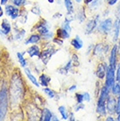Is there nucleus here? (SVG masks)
Segmentation results:
<instances>
[{
    "label": "nucleus",
    "mask_w": 120,
    "mask_h": 121,
    "mask_svg": "<svg viewBox=\"0 0 120 121\" xmlns=\"http://www.w3.org/2000/svg\"><path fill=\"white\" fill-rule=\"evenodd\" d=\"M10 101L11 105L17 106L19 105L24 99L25 88L23 80L18 74H14L12 77L9 89Z\"/></svg>",
    "instance_id": "f257e3e1"
},
{
    "label": "nucleus",
    "mask_w": 120,
    "mask_h": 121,
    "mask_svg": "<svg viewBox=\"0 0 120 121\" xmlns=\"http://www.w3.org/2000/svg\"><path fill=\"white\" fill-rule=\"evenodd\" d=\"M110 97V89L104 85L100 90V93L96 104V112L100 116H105L107 113L106 111V101Z\"/></svg>",
    "instance_id": "f03ea898"
},
{
    "label": "nucleus",
    "mask_w": 120,
    "mask_h": 121,
    "mask_svg": "<svg viewBox=\"0 0 120 121\" xmlns=\"http://www.w3.org/2000/svg\"><path fill=\"white\" fill-rule=\"evenodd\" d=\"M8 112V91L6 88L0 91V120H4Z\"/></svg>",
    "instance_id": "7ed1b4c3"
},
{
    "label": "nucleus",
    "mask_w": 120,
    "mask_h": 121,
    "mask_svg": "<svg viewBox=\"0 0 120 121\" xmlns=\"http://www.w3.org/2000/svg\"><path fill=\"white\" fill-rule=\"evenodd\" d=\"M98 22H99V15H96L94 18L90 19L84 26V34H86V35L91 34L95 31V29L97 27Z\"/></svg>",
    "instance_id": "20e7f679"
},
{
    "label": "nucleus",
    "mask_w": 120,
    "mask_h": 121,
    "mask_svg": "<svg viewBox=\"0 0 120 121\" xmlns=\"http://www.w3.org/2000/svg\"><path fill=\"white\" fill-rule=\"evenodd\" d=\"M112 27H113V21L111 18H105L104 20H103L100 23L99 26H97L98 31L102 34H105V35L109 34L110 32H111Z\"/></svg>",
    "instance_id": "39448f33"
},
{
    "label": "nucleus",
    "mask_w": 120,
    "mask_h": 121,
    "mask_svg": "<svg viewBox=\"0 0 120 121\" xmlns=\"http://www.w3.org/2000/svg\"><path fill=\"white\" fill-rule=\"evenodd\" d=\"M56 52V50L54 48H46L40 52V55H39V58L41 61L43 62V64H47L49 62V60H51L52 56L54 55V53Z\"/></svg>",
    "instance_id": "423d86ee"
},
{
    "label": "nucleus",
    "mask_w": 120,
    "mask_h": 121,
    "mask_svg": "<svg viewBox=\"0 0 120 121\" xmlns=\"http://www.w3.org/2000/svg\"><path fill=\"white\" fill-rule=\"evenodd\" d=\"M34 30H36L40 36H43L49 32V24L46 19H41L38 24L35 25L34 28H33V31Z\"/></svg>",
    "instance_id": "0eeeda50"
},
{
    "label": "nucleus",
    "mask_w": 120,
    "mask_h": 121,
    "mask_svg": "<svg viewBox=\"0 0 120 121\" xmlns=\"http://www.w3.org/2000/svg\"><path fill=\"white\" fill-rule=\"evenodd\" d=\"M109 45H106L105 43H98L94 47L93 55L96 57H101L103 55H106L108 52Z\"/></svg>",
    "instance_id": "6e6552de"
},
{
    "label": "nucleus",
    "mask_w": 120,
    "mask_h": 121,
    "mask_svg": "<svg viewBox=\"0 0 120 121\" xmlns=\"http://www.w3.org/2000/svg\"><path fill=\"white\" fill-rule=\"evenodd\" d=\"M115 84V69H111V67H107L106 71V79H105V85L109 89H111V87Z\"/></svg>",
    "instance_id": "1a4fd4ad"
},
{
    "label": "nucleus",
    "mask_w": 120,
    "mask_h": 121,
    "mask_svg": "<svg viewBox=\"0 0 120 121\" xmlns=\"http://www.w3.org/2000/svg\"><path fill=\"white\" fill-rule=\"evenodd\" d=\"M117 49H118V46L114 45L112 47V48L110 53V59H109V66L111 69L116 70L117 69Z\"/></svg>",
    "instance_id": "9d476101"
},
{
    "label": "nucleus",
    "mask_w": 120,
    "mask_h": 121,
    "mask_svg": "<svg viewBox=\"0 0 120 121\" xmlns=\"http://www.w3.org/2000/svg\"><path fill=\"white\" fill-rule=\"evenodd\" d=\"M39 109L36 105L34 104H30L29 106V111H28V118L30 120H38L39 119L40 120V118H41L42 115V111H38V112H35V111Z\"/></svg>",
    "instance_id": "9b49d317"
},
{
    "label": "nucleus",
    "mask_w": 120,
    "mask_h": 121,
    "mask_svg": "<svg viewBox=\"0 0 120 121\" xmlns=\"http://www.w3.org/2000/svg\"><path fill=\"white\" fill-rule=\"evenodd\" d=\"M116 108H117V99L114 97H110L106 101V111L107 113L110 115H113L116 112Z\"/></svg>",
    "instance_id": "f8f14e48"
},
{
    "label": "nucleus",
    "mask_w": 120,
    "mask_h": 121,
    "mask_svg": "<svg viewBox=\"0 0 120 121\" xmlns=\"http://www.w3.org/2000/svg\"><path fill=\"white\" fill-rule=\"evenodd\" d=\"M5 13L7 16H9L10 18L15 20L16 18L19 16V10L18 8L15 7L13 5H11V4H7L5 6Z\"/></svg>",
    "instance_id": "ddd939ff"
},
{
    "label": "nucleus",
    "mask_w": 120,
    "mask_h": 121,
    "mask_svg": "<svg viewBox=\"0 0 120 121\" xmlns=\"http://www.w3.org/2000/svg\"><path fill=\"white\" fill-rule=\"evenodd\" d=\"M107 67H108L107 64H104V63H103V62H100V63L97 65L96 70V76L97 78L100 79V80L104 79V77L106 76Z\"/></svg>",
    "instance_id": "4468645a"
},
{
    "label": "nucleus",
    "mask_w": 120,
    "mask_h": 121,
    "mask_svg": "<svg viewBox=\"0 0 120 121\" xmlns=\"http://www.w3.org/2000/svg\"><path fill=\"white\" fill-rule=\"evenodd\" d=\"M111 31H112V41L117 42L120 36V21L118 18H117L114 21Z\"/></svg>",
    "instance_id": "2eb2a0df"
},
{
    "label": "nucleus",
    "mask_w": 120,
    "mask_h": 121,
    "mask_svg": "<svg viewBox=\"0 0 120 121\" xmlns=\"http://www.w3.org/2000/svg\"><path fill=\"white\" fill-rule=\"evenodd\" d=\"M26 53L29 55L30 57H39V55H40V49L38 46L36 45H33L29 47L26 50Z\"/></svg>",
    "instance_id": "dca6fc26"
},
{
    "label": "nucleus",
    "mask_w": 120,
    "mask_h": 121,
    "mask_svg": "<svg viewBox=\"0 0 120 121\" xmlns=\"http://www.w3.org/2000/svg\"><path fill=\"white\" fill-rule=\"evenodd\" d=\"M70 44H71V46H72L75 50H80L83 47V42H82V40H81V38L78 35H76L74 39H71Z\"/></svg>",
    "instance_id": "f3484780"
},
{
    "label": "nucleus",
    "mask_w": 120,
    "mask_h": 121,
    "mask_svg": "<svg viewBox=\"0 0 120 121\" xmlns=\"http://www.w3.org/2000/svg\"><path fill=\"white\" fill-rule=\"evenodd\" d=\"M1 29H2V32H3L4 35H8L12 30V26H11V23H10L6 18L3 19L2 21V24H1Z\"/></svg>",
    "instance_id": "a211bd4d"
},
{
    "label": "nucleus",
    "mask_w": 120,
    "mask_h": 121,
    "mask_svg": "<svg viewBox=\"0 0 120 121\" xmlns=\"http://www.w3.org/2000/svg\"><path fill=\"white\" fill-rule=\"evenodd\" d=\"M39 85H41L42 87H47L49 85V82H51V77L48 76L47 75H46V74H41L39 76Z\"/></svg>",
    "instance_id": "6ab92c4d"
},
{
    "label": "nucleus",
    "mask_w": 120,
    "mask_h": 121,
    "mask_svg": "<svg viewBox=\"0 0 120 121\" xmlns=\"http://www.w3.org/2000/svg\"><path fill=\"white\" fill-rule=\"evenodd\" d=\"M55 34H56V36L60 38V39H69V36H70V33L68 32L67 30H65L63 27H59L56 30L55 32Z\"/></svg>",
    "instance_id": "aec40b11"
},
{
    "label": "nucleus",
    "mask_w": 120,
    "mask_h": 121,
    "mask_svg": "<svg viewBox=\"0 0 120 121\" xmlns=\"http://www.w3.org/2000/svg\"><path fill=\"white\" fill-rule=\"evenodd\" d=\"M53 113L49 109L47 108H44L42 110V115L41 118H40V120L43 121H50L52 120V118H53Z\"/></svg>",
    "instance_id": "412c9836"
},
{
    "label": "nucleus",
    "mask_w": 120,
    "mask_h": 121,
    "mask_svg": "<svg viewBox=\"0 0 120 121\" xmlns=\"http://www.w3.org/2000/svg\"><path fill=\"white\" fill-rule=\"evenodd\" d=\"M25 73H26V75L27 78L29 79L31 82H32V83H33V85H35L36 87H39V82H38V80L36 79V77H35V76H33V74L31 73V70L29 69L26 68V69H25Z\"/></svg>",
    "instance_id": "4be33fe9"
},
{
    "label": "nucleus",
    "mask_w": 120,
    "mask_h": 121,
    "mask_svg": "<svg viewBox=\"0 0 120 121\" xmlns=\"http://www.w3.org/2000/svg\"><path fill=\"white\" fill-rule=\"evenodd\" d=\"M40 39H41V36H40L39 34L34 33V34H32V35L26 39V41L25 42V44H26V45H28V44H36V43L39 42Z\"/></svg>",
    "instance_id": "5701e85b"
},
{
    "label": "nucleus",
    "mask_w": 120,
    "mask_h": 121,
    "mask_svg": "<svg viewBox=\"0 0 120 121\" xmlns=\"http://www.w3.org/2000/svg\"><path fill=\"white\" fill-rule=\"evenodd\" d=\"M76 18L79 21V23H83L86 19V14H85V9L83 7H81L78 10L77 14H76Z\"/></svg>",
    "instance_id": "b1692460"
},
{
    "label": "nucleus",
    "mask_w": 120,
    "mask_h": 121,
    "mask_svg": "<svg viewBox=\"0 0 120 121\" xmlns=\"http://www.w3.org/2000/svg\"><path fill=\"white\" fill-rule=\"evenodd\" d=\"M102 2H103V0H92V2H90V3L88 4V7H89V9H90V10H96L101 6Z\"/></svg>",
    "instance_id": "393cba45"
},
{
    "label": "nucleus",
    "mask_w": 120,
    "mask_h": 121,
    "mask_svg": "<svg viewBox=\"0 0 120 121\" xmlns=\"http://www.w3.org/2000/svg\"><path fill=\"white\" fill-rule=\"evenodd\" d=\"M64 4L66 6V9L68 13H74V4L72 0H63Z\"/></svg>",
    "instance_id": "a878e982"
},
{
    "label": "nucleus",
    "mask_w": 120,
    "mask_h": 121,
    "mask_svg": "<svg viewBox=\"0 0 120 121\" xmlns=\"http://www.w3.org/2000/svg\"><path fill=\"white\" fill-rule=\"evenodd\" d=\"M25 33H26L25 30L16 28V29H14V38H15V39H21L25 36Z\"/></svg>",
    "instance_id": "bb28decb"
},
{
    "label": "nucleus",
    "mask_w": 120,
    "mask_h": 121,
    "mask_svg": "<svg viewBox=\"0 0 120 121\" xmlns=\"http://www.w3.org/2000/svg\"><path fill=\"white\" fill-rule=\"evenodd\" d=\"M111 93L114 96H118L120 94V82H115V84L111 87Z\"/></svg>",
    "instance_id": "cd10ccee"
},
{
    "label": "nucleus",
    "mask_w": 120,
    "mask_h": 121,
    "mask_svg": "<svg viewBox=\"0 0 120 121\" xmlns=\"http://www.w3.org/2000/svg\"><path fill=\"white\" fill-rule=\"evenodd\" d=\"M58 111H59V112H60V115H61V118H62V119H64V120L68 119V112H67V109H66V107H65V106H64V105L59 106Z\"/></svg>",
    "instance_id": "c85d7f7f"
},
{
    "label": "nucleus",
    "mask_w": 120,
    "mask_h": 121,
    "mask_svg": "<svg viewBox=\"0 0 120 121\" xmlns=\"http://www.w3.org/2000/svg\"><path fill=\"white\" fill-rule=\"evenodd\" d=\"M17 57H18V61H19V63H20V65L23 68H25V67L27 65V62H26V60L24 58V55H23V54H21V53H19V52H18L17 53Z\"/></svg>",
    "instance_id": "c756f323"
},
{
    "label": "nucleus",
    "mask_w": 120,
    "mask_h": 121,
    "mask_svg": "<svg viewBox=\"0 0 120 121\" xmlns=\"http://www.w3.org/2000/svg\"><path fill=\"white\" fill-rule=\"evenodd\" d=\"M42 91H44V93H45L49 98H54V97H55V92H54L53 90H51V89L47 88V87H45Z\"/></svg>",
    "instance_id": "7c9ffc66"
},
{
    "label": "nucleus",
    "mask_w": 120,
    "mask_h": 121,
    "mask_svg": "<svg viewBox=\"0 0 120 121\" xmlns=\"http://www.w3.org/2000/svg\"><path fill=\"white\" fill-rule=\"evenodd\" d=\"M61 27H63L65 30L68 31L69 33H71V31H72V28H71V26H70V21L68 20V19H65V20L62 22V24H61Z\"/></svg>",
    "instance_id": "2f4dec72"
},
{
    "label": "nucleus",
    "mask_w": 120,
    "mask_h": 121,
    "mask_svg": "<svg viewBox=\"0 0 120 121\" xmlns=\"http://www.w3.org/2000/svg\"><path fill=\"white\" fill-rule=\"evenodd\" d=\"M84 109H85V105H84L82 103H77L75 105V107H74V110H75V112H80L81 110H84Z\"/></svg>",
    "instance_id": "473e14b6"
},
{
    "label": "nucleus",
    "mask_w": 120,
    "mask_h": 121,
    "mask_svg": "<svg viewBox=\"0 0 120 121\" xmlns=\"http://www.w3.org/2000/svg\"><path fill=\"white\" fill-rule=\"evenodd\" d=\"M75 99H76V102H77V103H83V101H84L83 93L75 94Z\"/></svg>",
    "instance_id": "72a5a7b5"
},
{
    "label": "nucleus",
    "mask_w": 120,
    "mask_h": 121,
    "mask_svg": "<svg viewBox=\"0 0 120 121\" xmlns=\"http://www.w3.org/2000/svg\"><path fill=\"white\" fill-rule=\"evenodd\" d=\"M72 62H73V65L74 66H75V67H77V66H79V59H78V56L76 55H73V57H72Z\"/></svg>",
    "instance_id": "f704fd0d"
},
{
    "label": "nucleus",
    "mask_w": 120,
    "mask_h": 121,
    "mask_svg": "<svg viewBox=\"0 0 120 121\" xmlns=\"http://www.w3.org/2000/svg\"><path fill=\"white\" fill-rule=\"evenodd\" d=\"M117 70V74H116V80L117 82H120V62L117 65V68L116 69Z\"/></svg>",
    "instance_id": "c9c22d12"
},
{
    "label": "nucleus",
    "mask_w": 120,
    "mask_h": 121,
    "mask_svg": "<svg viewBox=\"0 0 120 121\" xmlns=\"http://www.w3.org/2000/svg\"><path fill=\"white\" fill-rule=\"evenodd\" d=\"M116 113H120V94L118 95V97L117 99V108H116Z\"/></svg>",
    "instance_id": "e433bc0d"
},
{
    "label": "nucleus",
    "mask_w": 120,
    "mask_h": 121,
    "mask_svg": "<svg viewBox=\"0 0 120 121\" xmlns=\"http://www.w3.org/2000/svg\"><path fill=\"white\" fill-rule=\"evenodd\" d=\"M83 97H84V101H85V102H90L91 97H90V94L89 93V92H84Z\"/></svg>",
    "instance_id": "4c0bfd02"
},
{
    "label": "nucleus",
    "mask_w": 120,
    "mask_h": 121,
    "mask_svg": "<svg viewBox=\"0 0 120 121\" xmlns=\"http://www.w3.org/2000/svg\"><path fill=\"white\" fill-rule=\"evenodd\" d=\"M53 42L55 43V44H58V45H62L63 44V39H60V38H54L53 39Z\"/></svg>",
    "instance_id": "58836bf2"
},
{
    "label": "nucleus",
    "mask_w": 120,
    "mask_h": 121,
    "mask_svg": "<svg viewBox=\"0 0 120 121\" xmlns=\"http://www.w3.org/2000/svg\"><path fill=\"white\" fill-rule=\"evenodd\" d=\"M31 12H33V13H34V14H40V9H39V6H34L33 9L31 10Z\"/></svg>",
    "instance_id": "ea45409f"
},
{
    "label": "nucleus",
    "mask_w": 120,
    "mask_h": 121,
    "mask_svg": "<svg viewBox=\"0 0 120 121\" xmlns=\"http://www.w3.org/2000/svg\"><path fill=\"white\" fill-rule=\"evenodd\" d=\"M25 0H12V3L14 4L16 6H20L24 4Z\"/></svg>",
    "instance_id": "a19ab883"
},
{
    "label": "nucleus",
    "mask_w": 120,
    "mask_h": 121,
    "mask_svg": "<svg viewBox=\"0 0 120 121\" xmlns=\"http://www.w3.org/2000/svg\"><path fill=\"white\" fill-rule=\"evenodd\" d=\"M106 1H107V4H108L110 6L115 5V4L118 2V0H106Z\"/></svg>",
    "instance_id": "79ce46f5"
},
{
    "label": "nucleus",
    "mask_w": 120,
    "mask_h": 121,
    "mask_svg": "<svg viewBox=\"0 0 120 121\" xmlns=\"http://www.w3.org/2000/svg\"><path fill=\"white\" fill-rule=\"evenodd\" d=\"M76 85H72V86H70L69 89H68V91L69 92H73V91H75V90H76Z\"/></svg>",
    "instance_id": "37998d69"
},
{
    "label": "nucleus",
    "mask_w": 120,
    "mask_h": 121,
    "mask_svg": "<svg viewBox=\"0 0 120 121\" xmlns=\"http://www.w3.org/2000/svg\"><path fill=\"white\" fill-rule=\"evenodd\" d=\"M117 18H118V19H119V21H120V5H119V7H118V8H117Z\"/></svg>",
    "instance_id": "c03bdc74"
},
{
    "label": "nucleus",
    "mask_w": 120,
    "mask_h": 121,
    "mask_svg": "<svg viewBox=\"0 0 120 121\" xmlns=\"http://www.w3.org/2000/svg\"><path fill=\"white\" fill-rule=\"evenodd\" d=\"M114 118L113 117H111V116H109V117H107L106 118V121H114Z\"/></svg>",
    "instance_id": "a18cd8bd"
},
{
    "label": "nucleus",
    "mask_w": 120,
    "mask_h": 121,
    "mask_svg": "<svg viewBox=\"0 0 120 121\" xmlns=\"http://www.w3.org/2000/svg\"><path fill=\"white\" fill-rule=\"evenodd\" d=\"M7 2H8V0H0V4H1V5H4V4H6Z\"/></svg>",
    "instance_id": "49530a36"
},
{
    "label": "nucleus",
    "mask_w": 120,
    "mask_h": 121,
    "mask_svg": "<svg viewBox=\"0 0 120 121\" xmlns=\"http://www.w3.org/2000/svg\"><path fill=\"white\" fill-rule=\"evenodd\" d=\"M69 120H75V118H74V114H73V112H71L70 113V116H69Z\"/></svg>",
    "instance_id": "de8ad7c7"
},
{
    "label": "nucleus",
    "mask_w": 120,
    "mask_h": 121,
    "mask_svg": "<svg viewBox=\"0 0 120 121\" xmlns=\"http://www.w3.org/2000/svg\"><path fill=\"white\" fill-rule=\"evenodd\" d=\"M60 17H61V14H60V12H57V13L54 16V18H60Z\"/></svg>",
    "instance_id": "09e8293b"
},
{
    "label": "nucleus",
    "mask_w": 120,
    "mask_h": 121,
    "mask_svg": "<svg viewBox=\"0 0 120 121\" xmlns=\"http://www.w3.org/2000/svg\"><path fill=\"white\" fill-rule=\"evenodd\" d=\"M83 2H84V4H85L86 5H88L90 2H92V0H83Z\"/></svg>",
    "instance_id": "8fccbe9b"
},
{
    "label": "nucleus",
    "mask_w": 120,
    "mask_h": 121,
    "mask_svg": "<svg viewBox=\"0 0 120 121\" xmlns=\"http://www.w3.org/2000/svg\"><path fill=\"white\" fill-rule=\"evenodd\" d=\"M52 120H55V121H58L59 120V118H58V117H56V116L54 115H53V118H52Z\"/></svg>",
    "instance_id": "3c124183"
},
{
    "label": "nucleus",
    "mask_w": 120,
    "mask_h": 121,
    "mask_svg": "<svg viewBox=\"0 0 120 121\" xmlns=\"http://www.w3.org/2000/svg\"><path fill=\"white\" fill-rule=\"evenodd\" d=\"M4 15V12H3V9H2V7L0 6V18Z\"/></svg>",
    "instance_id": "603ef678"
},
{
    "label": "nucleus",
    "mask_w": 120,
    "mask_h": 121,
    "mask_svg": "<svg viewBox=\"0 0 120 121\" xmlns=\"http://www.w3.org/2000/svg\"><path fill=\"white\" fill-rule=\"evenodd\" d=\"M117 121H120V113L117 114Z\"/></svg>",
    "instance_id": "864d4df0"
},
{
    "label": "nucleus",
    "mask_w": 120,
    "mask_h": 121,
    "mask_svg": "<svg viewBox=\"0 0 120 121\" xmlns=\"http://www.w3.org/2000/svg\"><path fill=\"white\" fill-rule=\"evenodd\" d=\"M47 1H48V2H49L50 4H53V3L54 2V0H47Z\"/></svg>",
    "instance_id": "5fc2aeb1"
},
{
    "label": "nucleus",
    "mask_w": 120,
    "mask_h": 121,
    "mask_svg": "<svg viewBox=\"0 0 120 121\" xmlns=\"http://www.w3.org/2000/svg\"><path fill=\"white\" fill-rule=\"evenodd\" d=\"M0 34H1V35H4V33H3V32H2V29H1V27H0Z\"/></svg>",
    "instance_id": "6e6d98bb"
},
{
    "label": "nucleus",
    "mask_w": 120,
    "mask_h": 121,
    "mask_svg": "<svg viewBox=\"0 0 120 121\" xmlns=\"http://www.w3.org/2000/svg\"><path fill=\"white\" fill-rule=\"evenodd\" d=\"M81 1H82V0H75V2H77V3H80Z\"/></svg>",
    "instance_id": "4d7b16f0"
},
{
    "label": "nucleus",
    "mask_w": 120,
    "mask_h": 121,
    "mask_svg": "<svg viewBox=\"0 0 120 121\" xmlns=\"http://www.w3.org/2000/svg\"><path fill=\"white\" fill-rule=\"evenodd\" d=\"M119 55H120V54H119Z\"/></svg>",
    "instance_id": "13d9d810"
},
{
    "label": "nucleus",
    "mask_w": 120,
    "mask_h": 121,
    "mask_svg": "<svg viewBox=\"0 0 120 121\" xmlns=\"http://www.w3.org/2000/svg\"></svg>",
    "instance_id": "bf43d9fd"
}]
</instances>
